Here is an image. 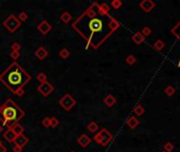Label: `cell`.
I'll list each match as a JSON object with an SVG mask.
<instances>
[{
  "label": "cell",
  "instance_id": "obj_19",
  "mask_svg": "<svg viewBox=\"0 0 180 152\" xmlns=\"http://www.w3.org/2000/svg\"><path fill=\"white\" fill-rule=\"evenodd\" d=\"M71 18H72V16L69 12H64V13L61 15V17H59V19H61L64 23H69V22L71 21Z\"/></svg>",
  "mask_w": 180,
  "mask_h": 152
},
{
  "label": "cell",
  "instance_id": "obj_23",
  "mask_svg": "<svg viewBox=\"0 0 180 152\" xmlns=\"http://www.w3.org/2000/svg\"><path fill=\"white\" fill-rule=\"evenodd\" d=\"M176 92V89L174 88L173 86H167L166 88L164 89V93L167 95V96H173Z\"/></svg>",
  "mask_w": 180,
  "mask_h": 152
},
{
  "label": "cell",
  "instance_id": "obj_33",
  "mask_svg": "<svg viewBox=\"0 0 180 152\" xmlns=\"http://www.w3.org/2000/svg\"><path fill=\"white\" fill-rule=\"evenodd\" d=\"M163 149H164V151L165 152H172L173 151V149H174V145L172 143H166L164 145V147H163Z\"/></svg>",
  "mask_w": 180,
  "mask_h": 152
},
{
  "label": "cell",
  "instance_id": "obj_26",
  "mask_svg": "<svg viewBox=\"0 0 180 152\" xmlns=\"http://www.w3.org/2000/svg\"><path fill=\"white\" fill-rule=\"evenodd\" d=\"M100 5V9L102 12H104L105 14L109 13V11H110V5H109L108 3L104 2V3H101V5Z\"/></svg>",
  "mask_w": 180,
  "mask_h": 152
},
{
  "label": "cell",
  "instance_id": "obj_32",
  "mask_svg": "<svg viewBox=\"0 0 180 152\" xmlns=\"http://www.w3.org/2000/svg\"><path fill=\"white\" fill-rule=\"evenodd\" d=\"M20 49H21V45L20 43H18V42H14V43H12V45H11V50L13 52H19L20 51Z\"/></svg>",
  "mask_w": 180,
  "mask_h": 152
},
{
  "label": "cell",
  "instance_id": "obj_20",
  "mask_svg": "<svg viewBox=\"0 0 180 152\" xmlns=\"http://www.w3.org/2000/svg\"><path fill=\"white\" fill-rule=\"evenodd\" d=\"M58 55H59V57H61L62 59H67V58H69V56L71 55V53H70V51L68 49L63 48V49L59 51Z\"/></svg>",
  "mask_w": 180,
  "mask_h": 152
},
{
  "label": "cell",
  "instance_id": "obj_2",
  "mask_svg": "<svg viewBox=\"0 0 180 152\" xmlns=\"http://www.w3.org/2000/svg\"><path fill=\"white\" fill-rule=\"evenodd\" d=\"M30 80L31 75L16 61L10 64L5 72L0 74V82L17 96H24V87L30 82Z\"/></svg>",
  "mask_w": 180,
  "mask_h": 152
},
{
  "label": "cell",
  "instance_id": "obj_39",
  "mask_svg": "<svg viewBox=\"0 0 180 152\" xmlns=\"http://www.w3.org/2000/svg\"><path fill=\"white\" fill-rule=\"evenodd\" d=\"M2 146V141H1V139H0V147Z\"/></svg>",
  "mask_w": 180,
  "mask_h": 152
},
{
  "label": "cell",
  "instance_id": "obj_9",
  "mask_svg": "<svg viewBox=\"0 0 180 152\" xmlns=\"http://www.w3.org/2000/svg\"><path fill=\"white\" fill-rule=\"evenodd\" d=\"M51 29H52V26H51V24L49 23L47 20H43V21L37 26V30L43 35H47L51 31Z\"/></svg>",
  "mask_w": 180,
  "mask_h": 152
},
{
  "label": "cell",
  "instance_id": "obj_37",
  "mask_svg": "<svg viewBox=\"0 0 180 152\" xmlns=\"http://www.w3.org/2000/svg\"><path fill=\"white\" fill-rule=\"evenodd\" d=\"M0 152H7V148H5V146H1L0 147Z\"/></svg>",
  "mask_w": 180,
  "mask_h": 152
},
{
  "label": "cell",
  "instance_id": "obj_25",
  "mask_svg": "<svg viewBox=\"0 0 180 152\" xmlns=\"http://www.w3.org/2000/svg\"><path fill=\"white\" fill-rule=\"evenodd\" d=\"M37 80H38L39 82H40V84H43V82H48V80H47V75L45 74V73L43 72H40V73H38V74H37Z\"/></svg>",
  "mask_w": 180,
  "mask_h": 152
},
{
  "label": "cell",
  "instance_id": "obj_17",
  "mask_svg": "<svg viewBox=\"0 0 180 152\" xmlns=\"http://www.w3.org/2000/svg\"><path fill=\"white\" fill-rule=\"evenodd\" d=\"M115 103H117V98L111 94H108L104 98V104L107 106V107H112V106L115 105Z\"/></svg>",
  "mask_w": 180,
  "mask_h": 152
},
{
  "label": "cell",
  "instance_id": "obj_18",
  "mask_svg": "<svg viewBox=\"0 0 180 152\" xmlns=\"http://www.w3.org/2000/svg\"><path fill=\"white\" fill-rule=\"evenodd\" d=\"M87 129H88L89 132H91V133H96L99 130H100V127H99V125L96 124V123H94V122H90L88 125H87Z\"/></svg>",
  "mask_w": 180,
  "mask_h": 152
},
{
  "label": "cell",
  "instance_id": "obj_21",
  "mask_svg": "<svg viewBox=\"0 0 180 152\" xmlns=\"http://www.w3.org/2000/svg\"><path fill=\"white\" fill-rule=\"evenodd\" d=\"M134 114H136L137 116H141V115H143V114H144L145 110H144V108H143V106H142V105H137L136 107L134 108Z\"/></svg>",
  "mask_w": 180,
  "mask_h": 152
},
{
  "label": "cell",
  "instance_id": "obj_12",
  "mask_svg": "<svg viewBox=\"0 0 180 152\" xmlns=\"http://www.w3.org/2000/svg\"><path fill=\"white\" fill-rule=\"evenodd\" d=\"M48 55H49V52L43 47H39L38 49L35 51V56H36L39 60L46 59V58L48 57Z\"/></svg>",
  "mask_w": 180,
  "mask_h": 152
},
{
  "label": "cell",
  "instance_id": "obj_15",
  "mask_svg": "<svg viewBox=\"0 0 180 152\" xmlns=\"http://www.w3.org/2000/svg\"><path fill=\"white\" fill-rule=\"evenodd\" d=\"M11 130L13 131L14 134H15L16 136L24 134V128L19 124V123H17V124L13 125V126H12V128H11Z\"/></svg>",
  "mask_w": 180,
  "mask_h": 152
},
{
  "label": "cell",
  "instance_id": "obj_40",
  "mask_svg": "<svg viewBox=\"0 0 180 152\" xmlns=\"http://www.w3.org/2000/svg\"><path fill=\"white\" fill-rule=\"evenodd\" d=\"M71 152H74V151H71Z\"/></svg>",
  "mask_w": 180,
  "mask_h": 152
},
{
  "label": "cell",
  "instance_id": "obj_7",
  "mask_svg": "<svg viewBox=\"0 0 180 152\" xmlns=\"http://www.w3.org/2000/svg\"><path fill=\"white\" fill-rule=\"evenodd\" d=\"M37 91H38L43 97H48L49 95L54 91V87H53V85L50 84L49 82H46L40 84L38 87H37Z\"/></svg>",
  "mask_w": 180,
  "mask_h": 152
},
{
  "label": "cell",
  "instance_id": "obj_38",
  "mask_svg": "<svg viewBox=\"0 0 180 152\" xmlns=\"http://www.w3.org/2000/svg\"><path fill=\"white\" fill-rule=\"evenodd\" d=\"M3 132H5V127H3L2 125H0V134Z\"/></svg>",
  "mask_w": 180,
  "mask_h": 152
},
{
  "label": "cell",
  "instance_id": "obj_31",
  "mask_svg": "<svg viewBox=\"0 0 180 152\" xmlns=\"http://www.w3.org/2000/svg\"><path fill=\"white\" fill-rule=\"evenodd\" d=\"M59 124V120L56 117H50V128H56Z\"/></svg>",
  "mask_w": 180,
  "mask_h": 152
},
{
  "label": "cell",
  "instance_id": "obj_22",
  "mask_svg": "<svg viewBox=\"0 0 180 152\" xmlns=\"http://www.w3.org/2000/svg\"><path fill=\"white\" fill-rule=\"evenodd\" d=\"M165 47V43L163 42V40H161V39H158V40L156 41V42L154 43V49L156 50V51H162V49Z\"/></svg>",
  "mask_w": 180,
  "mask_h": 152
},
{
  "label": "cell",
  "instance_id": "obj_8",
  "mask_svg": "<svg viewBox=\"0 0 180 152\" xmlns=\"http://www.w3.org/2000/svg\"><path fill=\"white\" fill-rule=\"evenodd\" d=\"M155 2L152 0H143L139 3V7L141 8L142 11H144L145 13H150L153 9L155 8Z\"/></svg>",
  "mask_w": 180,
  "mask_h": 152
},
{
  "label": "cell",
  "instance_id": "obj_16",
  "mask_svg": "<svg viewBox=\"0 0 180 152\" xmlns=\"http://www.w3.org/2000/svg\"><path fill=\"white\" fill-rule=\"evenodd\" d=\"M3 137H5L8 141H10V143H13L14 139L16 138V135L14 134V132L11 129H7V130L3 132Z\"/></svg>",
  "mask_w": 180,
  "mask_h": 152
},
{
  "label": "cell",
  "instance_id": "obj_29",
  "mask_svg": "<svg viewBox=\"0 0 180 152\" xmlns=\"http://www.w3.org/2000/svg\"><path fill=\"white\" fill-rule=\"evenodd\" d=\"M28 14L26 13V12H21V13H19V15H18V20H19L20 22H24L28 20Z\"/></svg>",
  "mask_w": 180,
  "mask_h": 152
},
{
  "label": "cell",
  "instance_id": "obj_34",
  "mask_svg": "<svg viewBox=\"0 0 180 152\" xmlns=\"http://www.w3.org/2000/svg\"><path fill=\"white\" fill-rule=\"evenodd\" d=\"M41 125L45 128H50V117H45L41 120Z\"/></svg>",
  "mask_w": 180,
  "mask_h": 152
},
{
  "label": "cell",
  "instance_id": "obj_27",
  "mask_svg": "<svg viewBox=\"0 0 180 152\" xmlns=\"http://www.w3.org/2000/svg\"><path fill=\"white\" fill-rule=\"evenodd\" d=\"M125 61H126V64H127L128 66H132V64H136L137 59H136V57H134V55H128L127 57H126Z\"/></svg>",
  "mask_w": 180,
  "mask_h": 152
},
{
  "label": "cell",
  "instance_id": "obj_6",
  "mask_svg": "<svg viewBox=\"0 0 180 152\" xmlns=\"http://www.w3.org/2000/svg\"><path fill=\"white\" fill-rule=\"evenodd\" d=\"M58 104H59V106L65 110V111H70V110L75 106L76 101H75V99L71 96V95L67 93V94H65L61 99H59Z\"/></svg>",
  "mask_w": 180,
  "mask_h": 152
},
{
  "label": "cell",
  "instance_id": "obj_11",
  "mask_svg": "<svg viewBox=\"0 0 180 152\" xmlns=\"http://www.w3.org/2000/svg\"><path fill=\"white\" fill-rule=\"evenodd\" d=\"M90 143H91V138H90L87 134H85V133L81 134L80 137L77 138V144L82 148H86L87 146H89V144Z\"/></svg>",
  "mask_w": 180,
  "mask_h": 152
},
{
  "label": "cell",
  "instance_id": "obj_4",
  "mask_svg": "<svg viewBox=\"0 0 180 152\" xmlns=\"http://www.w3.org/2000/svg\"><path fill=\"white\" fill-rule=\"evenodd\" d=\"M93 141L96 144H99V145L103 146V147H106L112 141V134L106 128H103L96 133V135L93 136Z\"/></svg>",
  "mask_w": 180,
  "mask_h": 152
},
{
  "label": "cell",
  "instance_id": "obj_30",
  "mask_svg": "<svg viewBox=\"0 0 180 152\" xmlns=\"http://www.w3.org/2000/svg\"><path fill=\"white\" fill-rule=\"evenodd\" d=\"M140 32H141V34L143 35L144 37H147V36H150V35L152 34V30H150L148 26H144V28L142 29Z\"/></svg>",
  "mask_w": 180,
  "mask_h": 152
},
{
  "label": "cell",
  "instance_id": "obj_28",
  "mask_svg": "<svg viewBox=\"0 0 180 152\" xmlns=\"http://www.w3.org/2000/svg\"><path fill=\"white\" fill-rule=\"evenodd\" d=\"M172 33H173L174 35H176V36L179 38V40H180V21L177 23V26H175V28H173L172 29Z\"/></svg>",
  "mask_w": 180,
  "mask_h": 152
},
{
  "label": "cell",
  "instance_id": "obj_10",
  "mask_svg": "<svg viewBox=\"0 0 180 152\" xmlns=\"http://www.w3.org/2000/svg\"><path fill=\"white\" fill-rule=\"evenodd\" d=\"M13 143L15 144V146H18V147H20V148H24V146L28 145L29 138L24 134H21V135H18V136H16V138L14 139Z\"/></svg>",
  "mask_w": 180,
  "mask_h": 152
},
{
  "label": "cell",
  "instance_id": "obj_24",
  "mask_svg": "<svg viewBox=\"0 0 180 152\" xmlns=\"http://www.w3.org/2000/svg\"><path fill=\"white\" fill-rule=\"evenodd\" d=\"M122 5H123V3H122L121 0H112V1H111V3H110V5L112 7V9H115V10L121 9Z\"/></svg>",
  "mask_w": 180,
  "mask_h": 152
},
{
  "label": "cell",
  "instance_id": "obj_3",
  "mask_svg": "<svg viewBox=\"0 0 180 152\" xmlns=\"http://www.w3.org/2000/svg\"><path fill=\"white\" fill-rule=\"evenodd\" d=\"M24 115L26 113L24 110L11 98L7 99L3 105L0 106V122L5 128L11 129L12 126L19 123Z\"/></svg>",
  "mask_w": 180,
  "mask_h": 152
},
{
  "label": "cell",
  "instance_id": "obj_14",
  "mask_svg": "<svg viewBox=\"0 0 180 152\" xmlns=\"http://www.w3.org/2000/svg\"><path fill=\"white\" fill-rule=\"evenodd\" d=\"M131 39L136 45H141V43H143L144 40H145V37L141 34V32H136L132 35Z\"/></svg>",
  "mask_w": 180,
  "mask_h": 152
},
{
  "label": "cell",
  "instance_id": "obj_13",
  "mask_svg": "<svg viewBox=\"0 0 180 152\" xmlns=\"http://www.w3.org/2000/svg\"><path fill=\"white\" fill-rule=\"evenodd\" d=\"M139 124H140L139 119H138L136 116H130V117H128V119L126 120V125H127V127L130 129H136L139 126Z\"/></svg>",
  "mask_w": 180,
  "mask_h": 152
},
{
  "label": "cell",
  "instance_id": "obj_36",
  "mask_svg": "<svg viewBox=\"0 0 180 152\" xmlns=\"http://www.w3.org/2000/svg\"><path fill=\"white\" fill-rule=\"evenodd\" d=\"M12 150H13V152H22V148L18 147V146H15V145H14V147Z\"/></svg>",
  "mask_w": 180,
  "mask_h": 152
},
{
  "label": "cell",
  "instance_id": "obj_35",
  "mask_svg": "<svg viewBox=\"0 0 180 152\" xmlns=\"http://www.w3.org/2000/svg\"><path fill=\"white\" fill-rule=\"evenodd\" d=\"M10 57L16 61V60L20 58V53H19V52H13V51H12L11 53H10Z\"/></svg>",
  "mask_w": 180,
  "mask_h": 152
},
{
  "label": "cell",
  "instance_id": "obj_5",
  "mask_svg": "<svg viewBox=\"0 0 180 152\" xmlns=\"http://www.w3.org/2000/svg\"><path fill=\"white\" fill-rule=\"evenodd\" d=\"M21 26V22L18 20V18L16 17L14 14L10 15L7 19L3 21V26L9 31L10 33H15L18 29Z\"/></svg>",
  "mask_w": 180,
  "mask_h": 152
},
{
  "label": "cell",
  "instance_id": "obj_1",
  "mask_svg": "<svg viewBox=\"0 0 180 152\" xmlns=\"http://www.w3.org/2000/svg\"><path fill=\"white\" fill-rule=\"evenodd\" d=\"M112 18L109 14L101 11L99 3L94 2L73 22L72 28L87 41L86 49L90 45L93 49H99L113 33L110 29Z\"/></svg>",
  "mask_w": 180,
  "mask_h": 152
}]
</instances>
